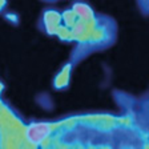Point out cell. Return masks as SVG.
Instances as JSON below:
<instances>
[{"mask_svg":"<svg viewBox=\"0 0 149 149\" xmlns=\"http://www.w3.org/2000/svg\"><path fill=\"white\" fill-rule=\"evenodd\" d=\"M49 130H51V128L48 124H44V123H40V124H32L27 130V137L31 143L37 144L45 139L47 134L49 133Z\"/></svg>","mask_w":149,"mask_h":149,"instance_id":"obj_1","label":"cell"}]
</instances>
